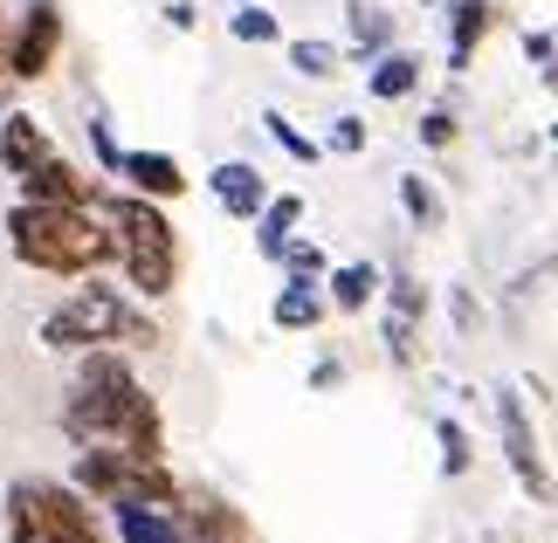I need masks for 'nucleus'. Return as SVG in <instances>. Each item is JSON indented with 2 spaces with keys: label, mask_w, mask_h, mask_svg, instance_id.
Listing matches in <instances>:
<instances>
[{
  "label": "nucleus",
  "mask_w": 558,
  "mask_h": 543,
  "mask_svg": "<svg viewBox=\"0 0 558 543\" xmlns=\"http://www.w3.org/2000/svg\"><path fill=\"white\" fill-rule=\"evenodd\" d=\"M263 124H269V138H276V145H283V151H290V159H296V165H317V138H304V132H296V124H290L283 111H269Z\"/></svg>",
  "instance_id": "nucleus-22"
},
{
  "label": "nucleus",
  "mask_w": 558,
  "mask_h": 543,
  "mask_svg": "<svg viewBox=\"0 0 558 543\" xmlns=\"http://www.w3.org/2000/svg\"><path fill=\"white\" fill-rule=\"evenodd\" d=\"M8 530H14V543H104V523L90 516V503L62 482H14Z\"/></svg>",
  "instance_id": "nucleus-4"
},
{
  "label": "nucleus",
  "mask_w": 558,
  "mask_h": 543,
  "mask_svg": "<svg viewBox=\"0 0 558 543\" xmlns=\"http://www.w3.org/2000/svg\"><path fill=\"white\" fill-rule=\"evenodd\" d=\"M214 200H221V213H234V221H255L263 213V200H269V186H263V172L255 165H242V159H228V165H214Z\"/></svg>",
  "instance_id": "nucleus-9"
},
{
  "label": "nucleus",
  "mask_w": 558,
  "mask_h": 543,
  "mask_svg": "<svg viewBox=\"0 0 558 543\" xmlns=\"http://www.w3.org/2000/svg\"><path fill=\"white\" fill-rule=\"evenodd\" d=\"M186 536L193 543H242V516H234L228 503H214V495H201L186 516Z\"/></svg>",
  "instance_id": "nucleus-14"
},
{
  "label": "nucleus",
  "mask_w": 558,
  "mask_h": 543,
  "mask_svg": "<svg viewBox=\"0 0 558 543\" xmlns=\"http://www.w3.org/2000/svg\"><path fill=\"white\" fill-rule=\"evenodd\" d=\"M8 234H14L21 262L49 269V275H83V269H97V262L118 255L111 227H97L83 207H35V200H21L8 213Z\"/></svg>",
  "instance_id": "nucleus-2"
},
{
  "label": "nucleus",
  "mask_w": 558,
  "mask_h": 543,
  "mask_svg": "<svg viewBox=\"0 0 558 543\" xmlns=\"http://www.w3.org/2000/svg\"><path fill=\"white\" fill-rule=\"evenodd\" d=\"M393 310H400V317H421V310H427V296H421L414 275H393Z\"/></svg>",
  "instance_id": "nucleus-27"
},
{
  "label": "nucleus",
  "mask_w": 558,
  "mask_h": 543,
  "mask_svg": "<svg viewBox=\"0 0 558 543\" xmlns=\"http://www.w3.org/2000/svg\"><path fill=\"white\" fill-rule=\"evenodd\" d=\"M62 49V14H56V0H35L28 14H21V35H14V76H41L56 62Z\"/></svg>",
  "instance_id": "nucleus-6"
},
{
  "label": "nucleus",
  "mask_w": 558,
  "mask_h": 543,
  "mask_svg": "<svg viewBox=\"0 0 558 543\" xmlns=\"http://www.w3.org/2000/svg\"><path fill=\"white\" fill-rule=\"evenodd\" d=\"M276 323H283V331H317V317H325V303H317V289L311 282H296L290 275V289L276 296V310H269Z\"/></svg>",
  "instance_id": "nucleus-17"
},
{
  "label": "nucleus",
  "mask_w": 558,
  "mask_h": 543,
  "mask_svg": "<svg viewBox=\"0 0 558 543\" xmlns=\"http://www.w3.org/2000/svg\"><path fill=\"white\" fill-rule=\"evenodd\" d=\"M524 55L538 62V70H551V28H538V35H524Z\"/></svg>",
  "instance_id": "nucleus-31"
},
{
  "label": "nucleus",
  "mask_w": 558,
  "mask_h": 543,
  "mask_svg": "<svg viewBox=\"0 0 558 543\" xmlns=\"http://www.w3.org/2000/svg\"><path fill=\"white\" fill-rule=\"evenodd\" d=\"M456 41H448V62H456V70H469V49H476V41L489 35V8L483 0H456Z\"/></svg>",
  "instance_id": "nucleus-18"
},
{
  "label": "nucleus",
  "mask_w": 558,
  "mask_h": 543,
  "mask_svg": "<svg viewBox=\"0 0 558 543\" xmlns=\"http://www.w3.org/2000/svg\"><path fill=\"white\" fill-rule=\"evenodd\" d=\"M166 21H173V28H193L201 14H193V0H173V8H166Z\"/></svg>",
  "instance_id": "nucleus-32"
},
{
  "label": "nucleus",
  "mask_w": 558,
  "mask_h": 543,
  "mask_svg": "<svg viewBox=\"0 0 558 543\" xmlns=\"http://www.w3.org/2000/svg\"><path fill=\"white\" fill-rule=\"evenodd\" d=\"M111 337H124V344H159L153 323L132 317L111 289H76L49 323H41V344H56V351H83V344H111Z\"/></svg>",
  "instance_id": "nucleus-5"
},
{
  "label": "nucleus",
  "mask_w": 558,
  "mask_h": 543,
  "mask_svg": "<svg viewBox=\"0 0 558 543\" xmlns=\"http://www.w3.org/2000/svg\"><path fill=\"white\" fill-rule=\"evenodd\" d=\"M62 427H70L83 447L118 441L124 454H138V461H159V412L138 393V379L124 372V358H111V351H90L76 365V393H70Z\"/></svg>",
  "instance_id": "nucleus-1"
},
{
  "label": "nucleus",
  "mask_w": 558,
  "mask_h": 543,
  "mask_svg": "<svg viewBox=\"0 0 558 543\" xmlns=\"http://www.w3.org/2000/svg\"><path fill=\"white\" fill-rule=\"evenodd\" d=\"M21 193H28L35 207H90V180H83L76 165H62L56 151L21 172Z\"/></svg>",
  "instance_id": "nucleus-7"
},
{
  "label": "nucleus",
  "mask_w": 558,
  "mask_h": 543,
  "mask_svg": "<svg viewBox=\"0 0 558 543\" xmlns=\"http://www.w3.org/2000/svg\"><path fill=\"white\" fill-rule=\"evenodd\" d=\"M118 172L145 200H180L186 193V172H180V159H166V151H132V159H118Z\"/></svg>",
  "instance_id": "nucleus-10"
},
{
  "label": "nucleus",
  "mask_w": 558,
  "mask_h": 543,
  "mask_svg": "<svg viewBox=\"0 0 558 543\" xmlns=\"http://www.w3.org/2000/svg\"><path fill=\"white\" fill-rule=\"evenodd\" d=\"M118 536L124 543H193L186 523L159 503H118Z\"/></svg>",
  "instance_id": "nucleus-11"
},
{
  "label": "nucleus",
  "mask_w": 558,
  "mask_h": 543,
  "mask_svg": "<svg viewBox=\"0 0 558 543\" xmlns=\"http://www.w3.org/2000/svg\"><path fill=\"white\" fill-rule=\"evenodd\" d=\"M228 28H234V41H276V35H283V28H276V14L255 8V0H242V8H234Z\"/></svg>",
  "instance_id": "nucleus-20"
},
{
  "label": "nucleus",
  "mask_w": 558,
  "mask_h": 543,
  "mask_svg": "<svg viewBox=\"0 0 558 543\" xmlns=\"http://www.w3.org/2000/svg\"><path fill=\"white\" fill-rule=\"evenodd\" d=\"M90 145H97V159H104V172H118V159H124V151L111 145V132H104V118H90Z\"/></svg>",
  "instance_id": "nucleus-30"
},
{
  "label": "nucleus",
  "mask_w": 558,
  "mask_h": 543,
  "mask_svg": "<svg viewBox=\"0 0 558 543\" xmlns=\"http://www.w3.org/2000/svg\"><path fill=\"white\" fill-rule=\"evenodd\" d=\"M435 433H441V468H448V474H469V433H462L456 420H441Z\"/></svg>",
  "instance_id": "nucleus-24"
},
{
  "label": "nucleus",
  "mask_w": 558,
  "mask_h": 543,
  "mask_svg": "<svg viewBox=\"0 0 558 543\" xmlns=\"http://www.w3.org/2000/svg\"><path fill=\"white\" fill-rule=\"evenodd\" d=\"M352 35H359V49H386L393 21H386V14H373V8H359V14H352Z\"/></svg>",
  "instance_id": "nucleus-25"
},
{
  "label": "nucleus",
  "mask_w": 558,
  "mask_h": 543,
  "mask_svg": "<svg viewBox=\"0 0 558 543\" xmlns=\"http://www.w3.org/2000/svg\"><path fill=\"white\" fill-rule=\"evenodd\" d=\"M421 145H435V151L456 145V118H448V111H427V118H421Z\"/></svg>",
  "instance_id": "nucleus-28"
},
{
  "label": "nucleus",
  "mask_w": 558,
  "mask_h": 543,
  "mask_svg": "<svg viewBox=\"0 0 558 543\" xmlns=\"http://www.w3.org/2000/svg\"><path fill=\"white\" fill-rule=\"evenodd\" d=\"M414 83H421V55H407V49H386L373 62V97L379 103H400V97H414Z\"/></svg>",
  "instance_id": "nucleus-13"
},
{
  "label": "nucleus",
  "mask_w": 558,
  "mask_h": 543,
  "mask_svg": "<svg viewBox=\"0 0 558 543\" xmlns=\"http://www.w3.org/2000/svg\"><path fill=\"white\" fill-rule=\"evenodd\" d=\"M373 296H379V269H373V262L331 269V303H338V310H366Z\"/></svg>",
  "instance_id": "nucleus-16"
},
{
  "label": "nucleus",
  "mask_w": 558,
  "mask_h": 543,
  "mask_svg": "<svg viewBox=\"0 0 558 543\" xmlns=\"http://www.w3.org/2000/svg\"><path fill=\"white\" fill-rule=\"evenodd\" d=\"M497 420H504V447H510V468H518V482L538 495H551V482H545V461H538V441H531V427H524V406L510 399V393H497Z\"/></svg>",
  "instance_id": "nucleus-8"
},
{
  "label": "nucleus",
  "mask_w": 558,
  "mask_h": 543,
  "mask_svg": "<svg viewBox=\"0 0 558 543\" xmlns=\"http://www.w3.org/2000/svg\"><path fill=\"white\" fill-rule=\"evenodd\" d=\"M104 213H111V242H118V255H124V275H132V289H145V296H173L180 242H173V221L159 213V200H145V193H118Z\"/></svg>",
  "instance_id": "nucleus-3"
},
{
  "label": "nucleus",
  "mask_w": 558,
  "mask_h": 543,
  "mask_svg": "<svg viewBox=\"0 0 558 543\" xmlns=\"http://www.w3.org/2000/svg\"><path fill=\"white\" fill-rule=\"evenodd\" d=\"M296 221H304V200L296 193H283V200H263V213H255V234H263V255L276 262V248L296 234Z\"/></svg>",
  "instance_id": "nucleus-15"
},
{
  "label": "nucleus",
  "mask_w": 558,
  "mask_h": 543,
  "mask_svg": "<svg viewBox=\"0 0 558 543\" xmlns=\"http://www.w3.org/2000/svg\"><path fill=\"white\" fill-rule=\"evenodd\" d=\"M290 62H296V76H338L331 41H290Z\"/></svg>",
  "instance_id": "nucleus-23"
},
{
  "label": "nucleus",
  "mask_w": 558,
  "mask_h": 543,
  "mask_svg": "<svg viewBox=\"0 0 558 543\" xmlns=\"http://www.w3.org/2000/svg\"><path fill=\"white\" fill-rule=\"evenodd\" d=\"M276 262H283L296 282H317V275H325V248H317V242H283V248H276Z\"/></svg>",
  "instance_id": "nucleus-21"
},
{
  "label": "nucleus",
  "mask_w": 558,
  "mask_h": 543,
  "mask_svg": "<svg viewBox=\"0 0 558 543\" xmlns=\"http://www.w3.org/2000/svg\"><path fill=\"white\" fill-rule=\"evenodd\" d=\"M400 200H407V213H414L421 227H441V193L427 186L421 172H407V180H400Z\"/></svg>",
  "instance_id": "nucleus-19"
},
{
  "label": "nucleus",
  "mask_w": 558,
  "mask_h": 543,
  "mask_svg": "<svg viewBox=\"0 0 558 543\" xmlns=\"http://www.w3.org/2000/svg\"><path fill=\"white\" fill-rule=\"evenodd\" d=\"M386 344H393V358H400V365L414 358V317H400V310L386 317Z\"/></svg>",
  "instance_id": "nucleus-26"
},
{
  "label": "nucleus",
  "mask_w": 558,
  "mask_h": 543,
  "mask_svg": "<svg viewBox=\"0 0 558 543\" xmlns=\"http://www.w3.org/2000/svg\"><path fill=\"white\" fill-rule=\"evenodd\" d=\"M359 145H366V124H359V118H338L331 124V151H359Z\"/></svg>",
  "instance_id": "nucleus-29"
},
{
  "label": "nucleus",
  "mask_w": 558,
  "mask_h": 543,
  "mask_svg": "<svg viewBox=\"0 0 558 543\" xmlns=\"http://www.w3.org/2000/svg\"><path fill=\"white\" fill-rule=\"evenodd\" d=\"M35 159H49V132H41L35 118H8V124H0V165L28 172Z\"/></svg>",
  "instance_id": "nucleus-12"
}]
</instances>
